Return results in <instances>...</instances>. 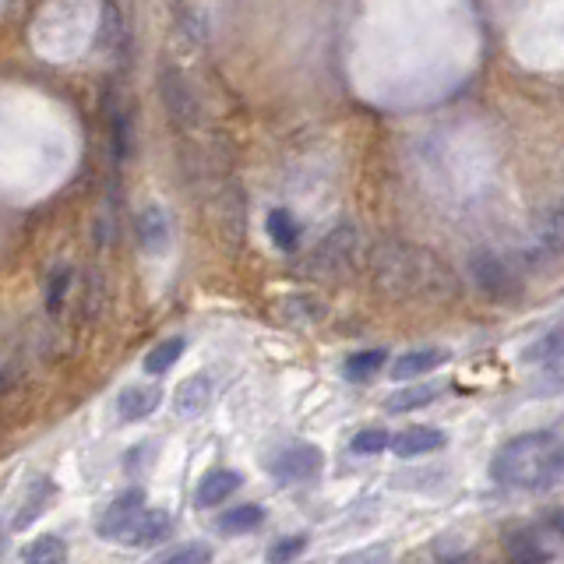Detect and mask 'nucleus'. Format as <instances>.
Listing matches in <instances>:
<instances>
[{
    "label": "nucleus",
    "mask_w": 564,
    "mask_h": 564,
    "mask_svg": "<svg viewBox=\"0 0 564 564\" xmlns=\"http://www.w3.org/2000/svg\"><path fill=\"white\" fill-rule=\"evenodd\" d=\"M371 282L388 300L427 297L441 300L455 290L452 272L431 247H416L406 240H381L371 251Z\"/></svg>",
    "instance_id": "nucleus-1"
},
{
    "label": "nucleus",
    "mask_w": 564,
    "mask_h": 564,
    "mask_svg": "<svg viewBox=\"0 0 564 564\" xmlns=\"http://www.w3.org/2000/svg\"><path fill=\"white\" fill-rule=\"evenodd\" d=\"M490 476L505 487L543 490L564 476V438L554 431H529L498 448Z\"/></svg>",
    "instance_id": "nucleus-2"
},
{
    "label": "nucleus",
    "mask_w": 564,
    "mask_h": 564,
    "mask_svg": "<svg viewBox=\"0 0 564 564\" xmlns=\"http://www.w3.org/2000/svg\"><path fill=\"white\" fill-rule=\"evenodd\" d=\"M360 258V230L353 223H339L304 261V272L318 282L346 279Z\"/></svg>",
    "instance_id": "nucleus-3"
},
{
    "label": "nucleus",
    "mask_w": 564,
    "mask_h": 564,
    "mask_svg": "<svg viewBox=\"0 0 564 564\" xmlns=\"http://www.w3.org/2000/svg\"><path fill=\"white\" fill-rule=\"evenodd\" d=\"M159 99H163L166 117H170L180 131H194V127L201 124V99L180 67H163V71H159Z\"/></svg>",
    "instance_id": "nucleus-4"
},
{
    "label": "nucleus",
    "mask_w": 564,
    "mask_h": 564,
    "mask_svg": "<svg viewBox=\"0 0 564 564\" xmlns=\"http://www.w3.org/2000/svg\"><path fill=\"white\" fill-rule=\"evenodd\" d=\"M212 216H216V230H219V240H223L226 251H240L244 233H247V205H244L240 187H233V184L219 187Z\"/></svg>",
    "instance_id": "nucleus-5"
},
{
    "label": "nucleus",
    "mask_w": 564,
    "mask_h": 564,
    "mask_svg": "<svg viewBox=\"0 0 564 564\" xmlns=\"http://www.w3.org/2000/svg\"><path fill=\"white\" fill-rule=\"evenodd\" d=\"M325 455L318 445H286L268 459V473L279 483H304L321 473Z\"/></svg>",
    "instance_id": "nucleus-6"
},
{
    "label": "nucleus",
    "mask_w": 564,
    "mask_h": 564,
    "mask_svg": "<svg viewBox=\"0 0 564 564\" xmlns=\"http://www.w3.org/2000/svg\"><path fill=\"white\" fill-rule=\"evenodd\" d=\"M141 512H145V490L127 487L124 494H117V498L103 508V515H99V522H96V533L103 536V540H110V543L113 540L124 543L127 529L138 522Z\"/></svg>",
    "instance_id": "nucleus-7"
},
{
    "label": "nucleus",
    "mask_w": 564,
    "mask_h": 564,
    "mask_svg": "<svg viewBox=\"0 0 564 564\" xmlns=\"http://www.w3.org/2000/svg\"><path fill=\"white\" fill-rule=\"evenodd\" d=\"M564 254V205L547 208L540 219L533 223L526 237V261L529 265H540V261L561 258Z\"/></svg>",
    "instance_id": "nucleus-8"
},
{
    "label": "nucleus",
    "mask_w": 564,
    "mask_h": 564,
    "mask_svg": "<svg viewBox=\"0 0 564 564\" xmlns=\"http://www.w3.org/2000/svg\"><path fill=\"white\" fill-rule=\"evenodd\" d=\"M469 272H473L476 286H480L487 297H508L512 293V272H508V265L498 258L494 251H476L473 258H469Z\"/></svg>",
    "instance_id": "nucleus-9"
},
{
    "label": "nucleus",
    "mask_w": 564,
    "mask_h": 564,
    "mask_svg": "<svg viewBox=\"0 0 564 564\" xmlns=\"http://www.w3.org/2000/svg\"><path fill=\"white\" fill-rule=\"evenodd\" d=\"M170 216H166L159 205H149L141 208L138 216V244L145 254H152V258H159V254L170 251Z\"/></svg>",
    "instance_id": "nucleus-10"
},
{
    "label": "nucleus",
    "mask_w": 564,
    "mask_h": 564,
    "mask_svg": "<svg viewBox=\"0 0 564 564\" xmlns=\"http://www.w3.org/2000/svg\"><path fill=\"white\" fill-rule=\"evenodd\" d=\"M448 360V349L441 346H423V349H409V353H402V357L392 360V381H413V378H423V374L438 371L441 364Z\"/></svg>",
    "instance_id": "nucleus-11"
},
{
    "label": "nucleus",
    "mask_w": 564,
    "mask_h": 564,
    "mask_svg": "<svg viewBox=\"0 0 564 564\" xmlns=\"http://www.w3.org/2000/svg\"><path fill=\"white\" fill-rule=\"evenodd\" d=\"M240 483H244V476H240L237 469H212V473L201 476L198 490H194V505H198V508L226 505V498H230V494H237Z\"/></svg>",
    "instance_id": "nucleus-12"
},
{
    "label": "nucleus",
    "mask_w": 564,
    "mask_h": 564,
    "mask_svg": "<svg viewBox=\"0 0 564 564\" xmlns=\"http://www.w3.org/2000/svg\"><path fill=\"white\" fill-rule=\"evenodd\" d=\"M445 441V431H438V427H406L392 438V452L399 459H420V455L441 452Z\"/></svg>",
    "instance_id": "nucleus-13"
},
{
    "label": "nucleus",
    "mask_w": 564,
    "mask_h": 564,
    "mask_svg": "<svg viewBox=\"0 0 564 564\" xmlns=\"http://www.w3.org/2000/svg\"><path fill=\"white\" fill-rule=\"evenodd\" d=\"M173 529V515L166 508H145L138 515L131 529L124 536V547H156L159 540H166Z\"/></svg>",
    "instance_id": "nucleus-14"
},
{
    "label": "nucleus",
    "mask_w": 564,
    "mask_h": 564,
    "mask_svg": "<svg viewBox=\"0 0 564 564\" xmlns=\"http://www.w3.org/2000/svg\"><path fill=\"white\" fill-rule=\"evenodd\" d=\"M212 378L208 374H191L187 381H180L177 392H173V413L191 420V416H201L212 402Z\"/></svg>",
    "instance_id": "nucleus-15"
},
{
    "label": "nucleus",
    "mask_w": 564,
    "mask_h": 564,
    "mask_svg": "<svg viewBox=\"0 0 564 564\" xmlns=\"http://www.w3.org/2000/svg\"><path fill=\"white\" fill-rule=\"evenodd\" d=\"M279 321L290 328H314L325 321V304L311 293H293L279 300Z\"/></svg>",
    "instance_id": "nucleus-16"
},
{
    "label": "nucleus",
    "mask_w": 564,
    "mask_h": 564,
    "mask_svg": "<svg viewBox=\"0 0 564 564\" xmlns=\"http://www.w3.org/2000/svg\"><path fill=\"white\" fill-rule=\"evenodd\" d=\"M159 402H163V392H159L156 385L124 388V392L117 395V416H120L124 423H138V420H145V416L156 413Z\"/></svg>",
    "instance_id": "nucleus-17"
},
{
    "label": "nucleus",
    "mask_w": 564,
    "mask_h": 564,
    "mask_svg": "<svg viewBox=\"0 0 564 564\" xmlns=\"http://www.w3.org/2000/svg\"><path fill=\"white\" fill-rule=\"evenodd\" d=\"M550 554H554V547L547 543L540 526H526L508 536V557H512V564H543Z\"/></svg>",
    "instance_id": "nucleus-18"
},
{
    "label": "nucleus",
    "mask_w": 564,
    "mask_h": 564,
    "mask_svg": "<svg viewBox=\"0 0 564 564\" xmlns=\"http://www.w3.org/2000/svg\"><path fill=\"white\" fill-rule=\"evenodd\" d=\"M53 498H57V483L46 480V476H39V480H32L29 487H25V498L22 505H18V515L11 526L15 529H29L32 522L39 519V515L46 512V508L53 505Z\"/></svg>",
    "instance_id": "nucleus-19"
},
{
    "label": "nucleus",
    "mask_w": 564,
    "mask_h": 564,
    "mask_svg": "<svg viewBox=\"0 0 564 564\" xmlns=\"http://www.w3.org/2000/svg\"><path fill=\"white\" fill-rule=\"evenodd\" d=\"M441 392H445V385H438V381H427V385H416V388H399L392 399H385V409L388 413H413L420 406H431Z\"/></svg>",
    "instance_id": "nucleus-20"
},
{
    "label": "nucleus",
    "mask_w": 564,
    "mask_h": 564,
    "mask_svg": "<svg viewBox=\"0 0 564 564\" xmlns=\"http://www.w3.org/2000/svg\"><path fill=\"white\" fill-rule=\"evenodd\" d=\"M522 360L526 364H557V360H564V325L550 328L536 342H529L522 349Z\"/></svg>",
    "instance_id": "nucleus-21"
},
{
    "label": "nucleus",
    "mask_w": 564,
    "mask_h": 564,
    "mask_svg": "<svg viewBox=\"0 0 564 564\" xmlns=\"http://www.w3.org/2000/svg\"><path fill=\"white\" fill-rule=\"evenodd\" d=\"M261 522H265V508L261 505H240V508H230L226 515H219L216 529L226 536H237V533H251V529H258Z\"/></svg>",
    "instance_id": "nucleus-22"
},
{
    "label": "nucleus",
    "mask_w": 564,
    "mask_h": 564,
    "mask_svg": "<svg viewBox=\"0 0 564 564\" xmlns=\"http://www.w3.org/2000/svg\"><path fill=\"white\" fill-rule=\"evenodd\" d=\"M268 237H272V244L279 247V251H297L300 244V226L297 219L286 212V208H275V212H268Z\"/></svg>",
    "instance_id": "nucleus-23"
},
{
    "label": "nucleus",
    "mask_w": 564,
    "mask_h": 564,
    "mask_svg": "<svg viewBox=\"0 0 564 564\" xmlns=\"http://www.w3.org/2000/svg\"><path fill=\"white\" fill-rule=\"evenodd\" d=\"M388 353L385 349H364V353H353V357L346 360V367H342V374H346V381H353V385H360V381H371L374 374L385 367Z\"/></svg>",
    "instance_id": "nucleus-24"
},
{
    "label": "nucleus",
    "mask_w": 564,
    "mask_h": 564,
    "mask_svg": "<svg viewBox=\"0 0 564 564\" xmlns=\"http://www.w3.org/2000/svg\"><path fill=\"white\" fill-rule=\"evenodd\" d=\"M180 357H184V339H180V335H173V339H163L159 346H152L149 353H145V364H141V367H145L152 378H159V374L170 371Z\"/></svg>",
    "instance_id": "nucleus-25"
},
{
    "label": "nucleus",
    "mask_w": 564,
    "mask_h": 564,
    "mask_svg": "<svg viewBox=\"0 0 564 564\" xmlns=\"http://www.w3.org/2000/svg\"><path fill=\"white\" fill-rule=\"evenodd\" d=\"M64 561H67V543L60 536H39L25 550V564H64Z\"/></svg>",
    "instance_id": "nucleus-26"
},
{
    "label": "nucleus",
    "mask_w": 564,
    "mask_h": 564,
    "mask_svg": "<svg viewBox=\"0 0 564 564\" xmlns=\"http://www.w3.org/2000/svg\"><path fill=\"white\" fill-rule=\"evenodd\" d=\"M103 46H106V53H113V57H124L127 53V25L117 8L103 11Z\"/></svg>",
    "instance_id": "nucleus-27"
},
{
    "label": "nucleus",
    "mask_w": 564,
    "mask_h": 564,
    "mask_svg": "<svg viewBox=\"0 0 564 564\" xmlns=\"http://www.w3.org/2000/svg\"><path fill=\"white\" fill-rule=\"evenodd\" d=\"M385 448H392V438L381 427H364V431H357L353 441H349V452L353 455H381Z\"/></svg>",
    "instance_id": "nucleus-28"
},
{
    "label": "nucleus",
    "mask_w": 564,
    "mask_h": 564,
    "mask_svg": "<svg viewBox=\"0 0 564 564\" xmlns=\"http://www.w3.org/2000/svg\"><path fill=\"white\" fill-rule=\"evenodd\" d=\"M212 547L208 543H184V547L170 550V554H163L156 564H212Z\"/></svg>",
    "instance_id": "nucleus-29"
},
{
    "label": "nucleus",
    "mask_w": 564,
    "mask_h": 564,
    "mask_svg": "<svg viewBox=\"0 0 564 564\" xmlns=\"http://www.w3.org/2000/svg\"><path fill=\"white\" fill-rule=\"evenodd\" d=\"M177 32H180V39H184V43L201 46V39H205V15H201L198 8H180Z\"/></svg>",
    "instance_id": "nucleus-30"
},
{
    "label": "nucleus",
    "mask_w": 564,
    "mask_h": 564,
    "mask_svg": "<svg viewBox=\"0 0 564 564\" xmlns=\"http://www.w3.org/2000/svg\"><path fill=\"white\" fill-rule=\"evenodd\" d=\"M67 286H71V268H57L46 282V311L60 314L64 311V297H67Z\"/></svg>",
    "instance_id": "nucleus-31"
},
{
    "label": "nucleus",
    "mask_w": 564,
    "mask_h": 564,
    "mask_svg": "<svg viewBox=\"0 0 564 564\" xmlns=\"http://www.w3.org/2000/svg\"><path fill=\"white\" fill-rule=\"evenodd\" d=\"M388 561H392V547H388V543H371V547H364V550L342 554L335 564H388Z\"/></svg>",
    "instance_id": "nucleus-32"
},
{
    "label": "nucleus",
    "mask_w": 564,
    "mask_h": 564,
    "mask_svg": "<svg viewBox=\"0 0 564 564\" xmlns=\"http://www.w3.org/2000/svg\"><path fill=\"white\" fill-rule=\"evenodd\" d=\"M304 547H307V536L304 533L286 536V540H279V543H272V547H268V564H290L293 557L304 554Z\"/></svg>",
    "instance_id": "nucleus-33"
},
{
    "label": "nucleus",
    "mask_w": 564,
    "mask_h": 564,
    "mask_svg": "<svg viewBox=\"0 0 564 564\" xmlns=\"http://www.w3.org/2000/svg\"><path fill=\"white\" fill-rule=\"evenodd\" d=\"M85 282H89V293L82 297V318H99V311H103V275L89 272Z\"/></svg>",
    "instance_id": "nucleus-34"
},
{
    "label": "nucleus",
    "mask_w": 564,
    "mask_h": 564,
    "mask_svg": "<svg viewBox=\"0 0 564 564\" xmlns=\"http://www.w3.org/2000/svg\"><path fill=\"white\" fill-rule=\"evenodd\" d=\"M540 529H543V536H547L550 547H564V508L554 515H547V519L540 522Z\"/></svg>",
    "instance_id": "nucleus-35"
},
{
    "label": "nucleus",
    "mask_w": 564,
    "mask_h": 564,
    "mask_svg": "<svg viewBox=\"0 0 564 564\" xmlns=\"http://www.w3.org/2000/svg\"><path fill=\"white\" fill-rule=\"evenodd\" d=\"M536 392H564V360L550 364V371L536 381Z\"/></svg>",
    "instance_id": "nucleus-36"
},
{
    "label": "nucleus",
    "mask_w": 564,
    "mask_h": 564,
    "mask_svg": "<svg viewBox=\"0 0 564 564\" xmlns=\"http://www.w3.org/2000/svg\"><path fill=\"white\" fill-rule=\"evenodd\" d=\"M173 4H184V0H173Z\"/></svg>",
    "instance_id": "nucleus-37"
}]
</instances>
